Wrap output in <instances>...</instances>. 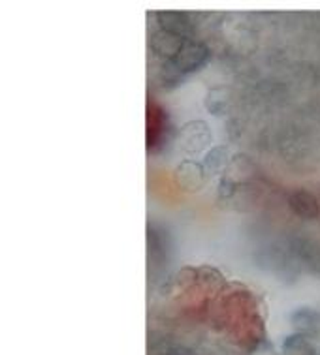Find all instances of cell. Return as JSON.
Returning a JSON list of instances; mask_svg holds the SVG:
<instances>
[{
	"label": "cell",
	"mask_w": 320,
	"mask_h": 355,
	"mask_svg": "<svg viewBox=\"0 0 320 355\" xmlns=\"http://www.w3.org/2000/svg\"><path fill=\"white\" fill-rule=\"evenodd\" d=\"M319 346H314L313 338L305 335L294 333L290 335L283 344V354L285 355H314Z\"/></svg>",
	"instance_id": "9"
},
{
	"label": "cell",
	"mask_w": 320,
	"mask_h": 355,
	"mask_svg": "<svg viewBox=\"0 0 320 355\" xmlns=\"http://www.w3.org/2000/svg\"><path fill=\"white\" fill-rule=\"evenodd\" d=\"M185 44L187 42L183 40V36L171 33V31H166L162 26L151 36V49L160 57H166V60L177 57L179 51L185 47Z\"/></svg>",
	"instance_id": "4"
},
{
	"label": "cell",
	"mask_w": 320,
	"mask_h": 355,
	"mask_svg": "<svg viewBox=\"0 0 320 355\" xmlns=\"http://www.w3.org/2000/svg\"><path fill=\"white\" fill-rule=\"evenodd\" d=\"M256 171L255 162L251 160L249 156L245 155H235L232 156V160H230L228 168L224 169V175H222V179L224 181L232 182L235 187H243L245 182L253 177V173Z\"/></svg>",
	"instance_id": "5"
},
{
	"label": "cell",
	"mask_w": 320,
	"mask_h": 355,
	"mask_svg": "<svg viewBox=\"0 0 320 355\" xmlns=\"http://www.w3.org/2000/svg\"><path fill=\"white\" fill-rule=\"evenodd\" d=\"M176 181L185 192H198L205 187V182L210 181L200 162L183 160L176 169Z\"/></svg>",
	"instance_id": "3"
},
{
	"label": "cell",
	"mask_w": 320,
	"mask_h": 355,
	"mask_svg": "<svg viewBox=\"0 0 320 355\" xmlns=\"http://www.w3.org/2000/svg\"><path fill=\"white\" fill-rule=\"evenodd\" d=\"M292 323L300 335H305L313 340L320 338V312L313 309H300L292 314Z\"/></svg>",
	"instance_id": "7"
},
{
	"label": "cell",
	"mask_w": 320,
	"mask_h": 355,
	"mask_svg": "<svg viewBox=\"0 0 320 355\" xmlns=\"http://www.w3.org/2000/svg\"><path fill=\"white\" fill-rule=\"evenodd\" d=\"M203 103H205V110L210 111L211 115H224L226 110H228V91L222 89V87H219V89H211V91L205 94Z\"/></svg>",
	"instance_id": "10"
},
{
	"label": "cell",
	"mask_w": 320,
	"mask_h": 355,
	"mask_svg": "<svg viewBox=\"0 0 320 355\" xmlns=\"http://www.w3.org/2000/svg\"><path fill=\"white\" fill-rule=\"evenodd\" d=\"M288 205H290V209H292L300 218L303 220L319 218V214H320L319 200H317L311 192H308V190H296V192H292L290 198H288Z\"/></svg>",
	"instance_id": "6"
},
{
	"label": "cell",
	"mask_w": 320,
	"mask_h": 355,
	"mask_svg": "<svg viewBox=\"0 0 320 355\" xmlns=\"http://www.w3.org/2000/svg\"><path fill=\"white\" fill-rule=\"evenodd\" d=\"M230 160H232V156H230V149L228 147H213V149L208 153V155L203 156V162H200L203 168V173L208 179H213L215 175H219L221 171L228 168Z\"/></svg>",
	"instance_id": "8"
},
{
	"label": "cell",
	"mask_w": 320,
	"mask_h": 355,
	"mask_svg": "<svg viewBox=\"0 0 320 355\" xmlns=\"http://www.w3.org/2000/svg\"><path fill=\"white\" fill-rule=\"evenodd\" d=\"M177 149L183 156L200 155L211 143L210 126L202 121L187 123L177 134Z\"/></svg>",
	"instance_id": "2"
},
{
	"label": "cell",
	"mask_w": 320,
	"mask_h": 355,
	"mask_svg": "<svg viewBox=\"0 0 320 355\" xmlns=\"http://www.w3.org/2000/svg\"><path fill=\"white\" fill-rule=\"evenodd\" d=\"M210 58V47L205 46V44H202V42H187L177 57L164 62L160 79H162V83L168 89L179 87V83H183L189 73L200 70L202 66L208 64Z\"/></svg>",
	"instance_id": "1"
},
{
	"label": "cell",
	"mask_w": 320,
	"mask_h": 355,
	"mask_svg": "<svg viewBox=\"0 0 320 355\" xmlns=\"http://www.w3.org/2000/svg\"><path fill=\"white\" fill-rule=\"evenodd\" d=\"M314 355H320V348H317V352H314Z\"/></svg>",
	"instance_id": "11"
}]
</instances>
